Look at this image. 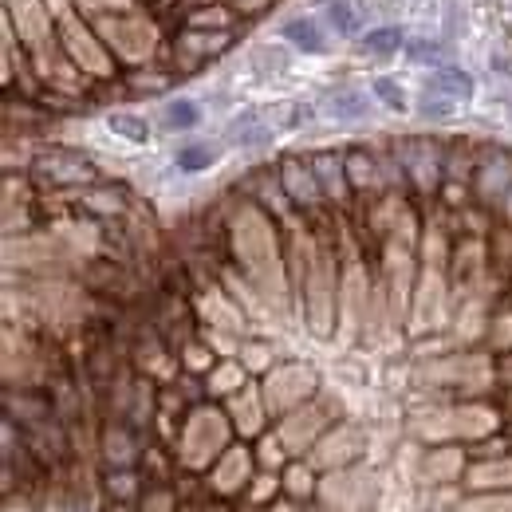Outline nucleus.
<instances>
[{"label":"nucleus","mask_w":512,"mask_h":512,"mask_svg":"<svg viewBox=\"0 0 512 512\" xmlns=\"http://www.w3.org/2000/svg\"><path fill=\"white\" fill-rule=\"evenodd\" d=\"M375 95L383 99L390 111H406V95H402V87L394 79H375Z\"/></svg>","instance_id":"8"},{"label":"nucleus","mask_w":512,"mask_h":512,"mask_svg":"<svg viewBox=\"0 0 512 512\" xmlns=\"http://www.w3.org/2000/svg\"><path fill=\"white\" fill-rule=\"evenodd\" d=\"M410 60L414 64H438L442 60V48L438 44H426V40H414L410 44Z\"/></svg>","instance_id":"10"},{"label":"nucleus","mask_w":512,"mask_h":512,"mask_svg":"<svg viewBox=\"0 0 512 512\" xmlns=\"http://www.w3.org/2000/svg\"><path fill=\"white\" fill-rule=\"evenodd\" d=\"M201 119V111H197V103H190V99H174L170 107H166V127L170 130H186L193 127Z\"/></svg>","instance_id":"4"},{"label":"nucleus","mask_w":512,"mask_h":512,"mask_svg":"<svg viewBox=\"0 0 512 512\" xmlns=\"http://www.w3.org/2000/svg\"><path fill=\"white\" fill-rule=\"evenodd\" d=\"M327 115H335V119H359V115H367V95L363 91H331L327 95Z\"/></svg>","instance_id":"2"},{"label":"nucleus","mask_w":512,"mask_h":512,"mask_svg":"<svg viewBox=\"0 0 512 512\" xmlns=\"http://www.w3.org/2000/svg\"><path fill=\"white\" fill-rule=\"evenodd\" d=\"M426 95H434V99H446V103H465V99H473V79L465 75V71H453V67H442L430 83H426Z\"/></svg>","instance_id":"1"},{"label":"nucleus","mask_w":512,"mask_h":512,"mask_svg":"<svg viewBox=\"0 0 512 512\" xmlns=\"http://www.w3.org/2000/svg\"><path fill=\"white\" fill-rule=\"evenodd\" d=\"M213 162V150L209 146H186L182 154H178V166L182 170H205Z\"/></svg>","instance_id":"9"},{"label":"nucleus","mask_w":512,"mask_h":512,"mask_svg":"<svg viewBox=\"0 0 512 512\" xmlns=\"http://www.w3.org/2000/svg\"><path fill=\"white\" fill-rule=\"evenodd\" d=\"M363 48H367V52H379V56L398 52V48H402V32H398V28H375V32H367Z\"/></svg>","instance_id":"5"},{"label":"nucleus","mask_w":512,"mask_h":512,"mask_svg":"<svg viewBox=\"0 0 512 512\" xmlns=\"http://www.w3.org/2000/svg\"><path fill=\"white\" fill-rule=\"evenodd\" d=\"M284 36L296 44V48H304V52H323V32L316 20H288L284 24Z\"/></svg>","instance_id":"3"},{"label":"nucleus","mask_w":512,"mask_h":512,"mask_svg":"<svg viewBox=\"0 0 512 512\" xmlns=\"http://www.w3.org/2000/svg\"><path fill=\"white\" fill-rule=\"evenodd\" d=\"M327 24L339 32V36H351L355 32V8L347 0H331L327 4Z\"/></svg>","instance_id":"6"},{"label":"nucleus","mask_w":512,"mask_h":512,"mask_svg":"<svg viewBox=\"0 0 512 512\" xmlns=\"http://www.w3.org/2000/svg\"><path fill=\"white\" fill-rule=\"evenodd\" d=\"M107 127L115 130V134H123V138H130V142H146V138H150L146 123H142V119H134V115H111V119H107Z\"/></svg>","instance_id":"7"}]
</instances>
